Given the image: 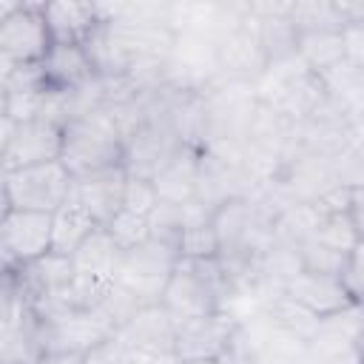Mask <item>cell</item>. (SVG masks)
Listing matches in <instances>:
<instances>
[{
	"mask_svg": "<svg viewBox=\"0 0 364 364\" xmlns=\"http://www.w3.org/2000/svg\"><path fill=\"white\" fill-rule=\"evenodd\" d=\"M122 159H125V139L105 108H94L63 125L60 162L68 168L74 179L122 165Z\"/></svg>",
	"mask_w": 364,
	"mask_h": 364,
	"instance_id": "cell-1",
	"label": "cell"
},
{
	"mask_svg": "<svg viewBox=\"0 0 364 364\" xmlns=\"http://www.w3.org/2000/svg\"><path fill=\"white\" fill-rule=\"evenodd\" d=\"M225 279L228 273L219 259H205V262L179 259L159 293V307L168 310L173 321L216 313L222 310L219 296Z\"/></svg>",
	"mask_w": 364,
	"mask_h": 364,
	"instance_id": "cell-2",
	"label": "cell"
},
{
	"mask_svg": "<svg viewBox=\"0 0 364 364\" xmlns=\"http://www.w3.org/2000/svg\"><path fill=\"white\" fill-rule=\"evenodd\" d=\"M176 262H179L176 245L151 236L142 245L122 250L114 282L119 287H125L131 296H136L142 304H159V293H162L168 276L173 273Z\"/></svg>",
	"mask_w": 364,
	"mask_h": 364,
	"instance_id": "cell-3",
	"label": "cell"
},
{
	"mask_svg": "<svg viewBox=\"0 0 364 364\" xmlns=\"http://www.w3.org/2000/svg\"><path fill=\"white\" fill-rule=\"evenodd\" d=\"M117 330L97 310H65L60 316L34 321V350L37 355L48 353H77L85 355L91 347L114 336Z\"/></svg>",
	"mask_w": 364,
	"mask_h": 364,
	"instance_id": "cell-4",
	"label": "cell"
},
{
	"mask_svg": "<svg viewBox=\"0 0 364 364\" xmlns=\"http://www.w3.org/2000/svg\"><path fill=\"white\" fill-rule=\"evenodd\" d=\"M46 253H51V213L9 208L0 219V273H17Z\"/></svg>",
	"mask_w": 364,
	"mask_h": 364,
	"instance_id": "cell-5",
	"label": "cell"
},
{
	"mask_svg": "<svg viewBox=\"0 0 364 364\" xmlns=\"http://www.w3.org/2000/svg\"><path fill=\"white\" fill-rule=\"evenodd\" d=\"M71 185H74V176L60 159L6 173L9 202L11 208H20V210L54 213L71 193Z\"/></svg>",
	"mask_w": 364,
	"mask_h": 364,
	"instance_id": "cell-6",
	"label": "cell"
},
{
	"mask_svg": "<svg viewBox=\"0 0 364 364\" xmlns=\"http://www.w3.org/2000/svg\"><path fill=\"white\" fill-rule=\"evenodd\" d=\"M51 48L43 3H14L0 23V60L11 65L43 63Z\"/></svg>",
	"mask_w": 364,
	"mask_h": 364,
	"instance_id": "cell-7",
	"label": "cell"
},
{
	"mask_svg": "<svg viewBox=\"0 0 364 364\" xmlns=\"http://www.w3.org/2000/svg\"><path fill=\"white\" fill-rule=\"evenodd\" d=\"M236 318L225 310L176 321V355L179 361H225L236 341Z\"/></svg>",
	"mask_w": 364,
	"mask_h": 364,
	"instance_id": "cell-8",
	"label": "cell"
},
{
	"mask_svg": "<svg viewBox=\"0 0 364 364\" xmlns=\"http://www.w3.org/2000/svg\"><path fill=\"white\" fill-rule=\"evenodd\" d=\"M63 154V128L48 119L20 122L11 131V139L0 156V171H20L43 162H54Z\"/></svg>",
	"mask_w": 364,
	"mask_h": 364,
	"instance_id": "cell-9",
	"label": "cell"
},
{
	"mask_svg": "<svg viewBox=\"0 0 364 364\" xmlns=\"http://www.w3.org/2000/svg\"><path fill=\"white\" fill-rule=\"evenodd\" d=\"M282 293L301 304L307 313L318 316V318H327V316H336L353 304H358L347 287L341 284V279L336 276H321V273H307V270H299L296 276H290L284 284H282Z\"/></svg>",
	"mask_w": 364,
	"mask_h": 364,
	"instance_id": "cell-10",
	"label": "cell"
},
{
	"mask_svg": "<svg viewBox=\"0 0 364 364\" xmlns=\"http://www.w3.org/2000/svg\"><path fill=\"white\" fill-rule=\"evenodd\" d=\"M125 179H128V171L122 165H114V168H105V171H97V173L77 176L71 191L82 202V208L94 216V222L100 228H105L122 210Z\"/></svg>",
	"mask_w": 364,
	"mask_h": 364,
	"instance_id": "cell-11",
	"label": "cell"
},
{
	"mask_svg": "<svg viewBox=\"0 0 364 364\" xmlns=\"http://www.w3.org/2000/svg\"><path fill=\"white\" fill-rule=\"evenodd\" d=\"M43 17H46L51 43L82 46L102 26L97 3H71V0L43 3Z\"/></svg>",
	"mask_w": 364,
	"mask_h": 364,
	"instance_id": "cell-12",
	"label": "cell"
},
{
	"mask_svg": "<svg viewBox=\"0 0 364 364\" xmlns=\"http://www.w3.org/2000/svg\"><path fill=\"white\" fill-rule=\"evenodd\" d=\"M40 68H43L46 88H51V91H77V88L88 85L91 80H97L85 48L71 46V43H51Z\"/></svg>",
	"mask_w": 364,
	"mask_h": 364,
	"instance_id": "cell-13",
	"label": "cell"
},
{
	"mask_svg": "<svg viewBox=\"0 0 364 364\" xmlns=\"http://www.w3.org/2000/svg\"><path fill=\"white\" fill-rule=\"evenodd\" d=\"M199 148L179 145V151L154 173V188L162 202L171 205H188L196 196V182H199Z\"/></svg>",
	"mask_w": 364,
	"mask_h": 364,
	"instance_id": "cell-14",
	"label": "cell"
},
{
	"mask_svg": "<svg viewBox=\"0 0 364 364\" xmlns=\"http://www.w3.org/2000/svg\"><path fill=\"white\" fill-rule=\"evenodd\" d=\"M125 347L134 350H156V353H176V321L159 304H145L134 313V318L119 330Z\"/></svg>",
	"mask_w": 364,
	"mask_h": 364,
	"instance_id": "cell-15",
	"label": "cell"
},
{
	"mask_svg": "<svg viewBox=\"0 0 364 364\" xmlns=\"http://www.w3.org/2000/svg\"><path fill=\"white\" fill-rule=\"evenodd\" d=\"M74 188V185H71ZM100 225L94 216L82 208V202L74 196V191L65 196V202L51 213V253L71 259V253L97 230Z\"/></svg>",
	"mask_w": 364,
	"mask_h": 364,
	"instance_id": "cell-16",
	"label": "cell"
},
{
	"mask_svg": "<svg viewBox=\"0 0 364 364\" xmlns=\"http://www.w3.org/2000/svg\"><path fill=\"white\" fill-rule=\"evenodd\" d=\"M122 250L114 245V239L108 236L105 228H97L74 253H71V267L74 273H91V276H105L114 279L117 267H119Z\"/></svg>",
	"mask_w": 364,
	"mask_h": 364,
	"instance_id": "cell-17",
	"label": "cell"
},
{
	"mask_svg": "<svg viewBox=\"0 0 364 364\" xmlns=\"http://www.w3.org/2000/svg\"><path fill=\"white\" fill-rule=\"evenodd\" d=\"M108 236L114 239V245L119 250H131L136 245H142L145 239H151V225L145 216H136V213H128V210H119L108 225H105Z\"/></svg>",
	"mask_w": 364,
	"mask_h": 364,
	"instance_id": "cell-18",
	"label": "cell"
},
{
	"mask_svg": "<svg viewBox=\"0 0 364 364\" xmlns=\"http://www.w3.org/2000/svg\"><path fill=\"white\" fill-rule=\"evenodd\" d=\"M156 205H159V196H156V188H154L151 179H145V176H128V179H125L122 210L148 219V216L154 213Z\"/></svg>",
	"mask_w": 364,
	"mask_h": 364,
	"instance_id": "cell-19",
	"label": "cell"
},
{
	"mask_svg": "<svg viewBox=\"0 0 364 364\" xmlns=\"http://www.w3.org/2000/svg\"><path fill=\"white\" fill-rule=\"evenodd\" d=\"M125 355H128V347H125L122 336L114 333L105 341H100L97 347H91L82 355V364H125Z\"/></svg>",
	"mask_w": 364,
	"mask_h": 364,
	"instance_id": "cell-20",
	"label": "cell"
},
{
	"mask_svg": "<svg viewBox=\"0 0 364 364\" xmlns=\"http://www.w3.org/2000/svg\"><path fill=\"white\" fill-rule=\"evenodd\" d=\"M125 364H182L176 353H156V350H134L128 347Z\"/></svg>",
	"mask_w": 364,
	"mask_h": 364,
	"instance_id": "cell-21",
	"label": "cell"
},
{
	"mask_svg": "<svg viewBox=\"0 0 364 364\" xmlns=\"http://www.w3.org/2000/svg\"><path fill=\"white\" fill-rule=\"evenodd\" d=\"M31 364H82V355H77V353H48V355H37Z\"/></svg>",
	"mask_w": 364,
	"mask_h": 364,
	"instance_id": "cell-22",
	"label": "cell"
},
{
	"mask_svg": "<svg viewBox=\"0 0 364 364\" xmlns=\"http://www.w3.org/2000/svg\"><path fill=\"white\" fill-rule=\"evenodd\" d=\"M11 131H14V122L3 114V117H0V156H3L6 145H9V139H11Z\"/></svg>",
	"mask_w": 364,
	"mask_h": 364,
	"instance_id": "cell-23",
	"label": "cell"
},
{
	"mask_svg": "<svg viewBox=\"0 0 364 364\" xmlns=\"http://www.w3.org/2000/svg\"><path fill=\"white\" fill-rule=\"evenodd\" d=\"M9 208H11V202H9V191H6V173L0 171V219L9 213Z\"/></svg>",
	"mask_w": 364,
	"mask_h": 364,
	"instance_id": "cell-24",
	"label": "cell"
},
{
	"mask_svg": "<svg viewBox=\"0 0 364 364\" xmlns=\"http://www.w3.org/2000/svg\"><path fill=\"white\" fill-rule=\"evenodd\" d=\"M14 3H9V0H0V23H3V17L9 14V9H11Z\"/></svg>",
	"mask_w": 364,
	"mask_h": 364,
	"instance_id": "cell-25",
	"label": "cell"
},
{
	"mask_svg": "<svg viewBox=\"0 0 364 364\" xmlns=\"http://www.w3.org/2000/svg\"><path fill=\"white\" fill-rule=\"evenodd\" d=\"M182 364H225V361H182Z\"/></svg>",
	"mask_w": 364,
	"mask_h": 364,
	"instance_id": "cell-26",
	"label": "cell"
}]
</instances>
